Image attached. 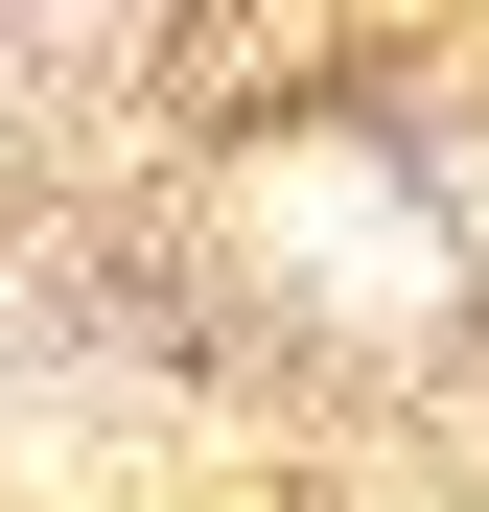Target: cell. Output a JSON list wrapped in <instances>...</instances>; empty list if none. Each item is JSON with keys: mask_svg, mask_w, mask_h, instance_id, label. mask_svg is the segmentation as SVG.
Returning a JSON list of instances; mask_svg holds the SVG:
<instances>
[{"mask_svg": "<svg viewBox=\"0 0 489 512\" xmlns=\"http://www.w3.org/2000/svg\"><path fill=\"white\" fill-rule=\"evenodd\" d=\"M257 233H280V256H326V280H350L373 326H396V303H443V256L396 233V210L350 187V163H280V187H257Z\"/></svg>", "mask_w": 489, "mask_h": 512, "instance_id": "obj_1", "label": "cell"}]
</instances>
